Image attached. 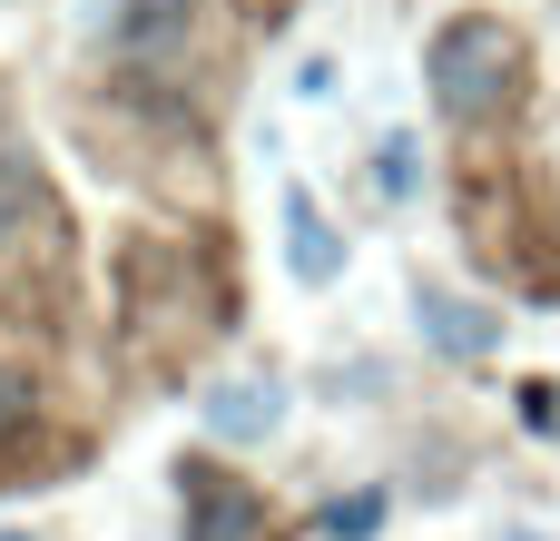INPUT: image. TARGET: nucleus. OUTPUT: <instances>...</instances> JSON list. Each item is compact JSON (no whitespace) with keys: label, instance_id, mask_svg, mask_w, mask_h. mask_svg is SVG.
Segmentation results:
<instances>
[{"label":"nucleus","instance_id":"obj_1","mask_svg":"<svg viewBox=\"0 0 560 541\" xmlns=\"http://www.w3.org/2000/svg\"><path fill=\"white\" fill-rule=\"evenodd\" d=\"M423 89H433L443 118L492 128V118H512L522 89H532V39H522L502 10H463V20L433 30V49H423Z\"/></svg>","mask_w":560,"mask_h":541},{"label":"nucleus","instance_id":"obj_2","mask_svg":"<svg viewBox=\"0 0 560 541\" xmlns=\"http://www.w3.org/2000/svg\"><path fill=\"white\" fill-rule=\"evenodd\" d=\"M413 315H423V345H433V355L482 365V355L502 345V315H492V306H463V296H453V286H433V276L413 286Z\"/></svg>","mask_w":560,"mask_h":541},{"label":"nucleus","instance_id":"obj_3","mask_svg":"<svg viewBox=\"0 0 560 541\" xmlns=\"http://www.w3.org/2000/svg\"><path fill=\"white\" fill-rule=\"evenodd\" d=\"M207 434L217 444H266L276 424H285V384L276 375H226V384H207Z\"/></svg>","mask_w":560,"mask_h":541},{"label":"nucleus","instance_id":"obj_4","mask_svg":"<svg viewBox=\"0 0 560 541\" xmlns=\"http://www.w3.org/2000/svg\"><path fill=\"white\" fill-rule=\"evenodd\" d=\"M285 266H295L305 286H335V276H345V237H335V217H325L305 187H285Z\"/></svg>","mask_w":560,"mask_h":541},{"label":"nucleus","instance_id":"obj_5","mask_svg":"<svg viewBox=\"0 0 560 541\" xmlns=\"http://www.w3.org/2000/svg\"><path fill=\"white\" fill-rule=\"evenodd\" d=\"M266 532V513H256V493L236 483H207V473H187V541H256Z\"/></svg>","mask_w":560,"mask_h":541},{"label":"nucleus","instance_id":"obj_6","mask_svg":"<svg viewBox=\"0 0 560 541\" xmlns=\"http://www.w3.org/2000/svg\"><path fill=\"white\" fill-rule=\"evenodd\" d=\"M187 0H79V30L89 39H177Z\"/></svg>","mask_w":560,"mask_h":541},{"label":"nucleus","instance_id":"obj_7","mask_svg":"<svg viewBox=\"0 0 560 541\" xmlns=\"http://www.w3.org/2000/svg\"><path fill=\"white\" fill-rule=\"evenodd\" d=\"M413 187H423V148H413V128H384V138H374V197L404 207Z\"/></svg>","mask_w":560,"mask_h":541},{"label":"nucleus","instance_id":"obj_8","mask_svg":"<svg viewBox=\"0 0 560 541\" xmlns=\"http://www.w3.org/2000/svg\"><path fill=\"white\" fill-rule=\"evenodd\" d=\"M325 522H335V532H374V522H384V493H354V503H335Z\"/></svg>","mask_w":560,"mask_h":541},{"label":"nucleus","instance_id":"obj_9","mask_svg":"<svg viewBox=\"0 0 560 541\" xmlns=\"http://www.w3.org/2000/svg\"><path fill=\"white\" fill-rule=\"evenodd\" d=\"M295 99H335V59H325V49L295 59Z\"/></svg>","mask_w":560,"mask_h":541},{"label":"nucleus","instance_id":"obj_10","mask_svg":"<svg viewBox=\"0 0 560 541\" xmlns=\"http://www.w3.org/2000/svg\"><path fill=\"white\" fill-rule=\"evenodd\" d=\"M502 541H532V532H502Z\"/></svg>","mask_w":560,"mask_h":541}]
</instances>
